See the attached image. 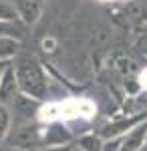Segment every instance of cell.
<instances>
[{
    "mask_svg": "<svg viewBox=\"0 0 147 151\" xmlns=\"http://www.w3.org/2000/svg\"><path fill=\"white\" fill-rule=\"evenodd\" d=\"M97 113V107L89 99H67L61 103H46L38 109V121H71V119H91Z\"/></svg>",
    "mask_w": 147,
    "mask_h": 151,
    "instance_id": "cell-1",
    "label": "cell"
},
{
    "mask_svg": "<svg viewBox=\"0 0 147 151\" xmlns=\"http://www.w3.org/2000/svg\"><path fill=\"white\" fill-rule=\"evenodd\" d=\"M12 50H14V42L10 38H6V36H0V58L10 57Z\"/></svg>",
    "mask_w": 147,
    "mask_h": 151,
    "instance_id": "cell-2",
    "label": "cell"
},
{
    "mask_svg": "<svg viewBox=\"0 0 147 151\" xmlns=\"http://www.w3.org/2000/svg\"><path fill=\"white\" fill-rule=\"evenodd\" d=\"M6 127H8V115H6V111L0 107V139L4 137V133H6Z\"/></svg>",
    "mask_w": 147,
    "mask_h": 151,
    "instance_id": "cell-3",
    "label": "cell"
},
{
    "mask_svg": "<svg viewBox=\"0 0 147 151\" xmlns=\"http://www.w3.org/2000/svg\"><path fill=\"white\" fill-rule=\"evenodd\" d=\"M10 14H12L10 8H8L4 2H0V20H2V18H10Z\"/></svg>",
    "mask_w": 147,
    "mask_h": 151,
    "instance_id": "cell-4",
    "label": "cell"
},
{
    "mask_svg": "<svg viewBox=\"0 0 147 151\" xmlns=\"http://www.w3.org/2000/svg\"><path fill=\"white\" fill-rule=\"evenodd\" d=\"M139 81H141V85H143V87L147 89V69L143 70V73H141V77H139Z\"/></svg>",
    "mask_w": 147,
    "mask_h": 151,
    "instance_id": "cell-5",
    "label": "cell"
},
{
    "mask_svg": "<svg viewBox=\"0 0 147 151\" xmlns=\"http://www.w3.org/2000/svg\"><path fill=\"white\" fill-rule=\"evenodd\" d=\"M0 151H22V149H14V147H10V149H0Z\"/></svg>",
    "mask_w": 147,
    "mask_h": 151,
    "instance_id": "cell-6",
    "label": "cell"
},
{
    "mask_svg": "<svg viewBox=\"0 0 147 151\" xmlns=\"http://www.w3.org/2000/svg\"><path fill=\"white\" fill-rule=\"evenodd\" d=\"M103 2H115V0H103Z\"/></svg>",
    "mask_w": 147,
    "mask_h": 151,
    "instance_id": "cell-7",
    "label": "cell"
}]
</instances>
